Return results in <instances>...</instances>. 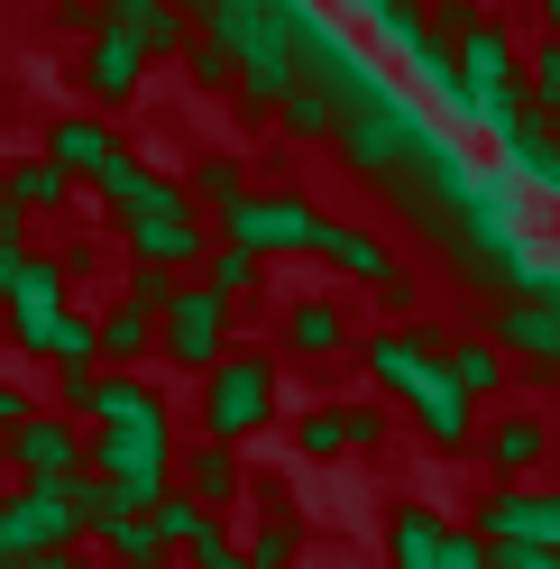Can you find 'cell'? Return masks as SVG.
Instances as JSON below:
<instances>
[{"label": "cell", "instance_id": "9", "mask_svg": "<svg viewBox=\"0 0 560 569\" xmlns=\"http://www.w3.org/2000/svg\"><path fill=\"white\" fill-rule=\"evenodd\" d=\"M432 569H487V532H441V560Z\"/></svg>", "mask_w": 560, "mask_h": 569}, {"label": "cell", "instance_id": "8", "mask_svg": "<svg viewBox=\"0 0 560 569\" xmlns=\"http://www.w3.org/2000/svg\"><path fill=\"white\" fill-rule=\"evenodd\" d=\"M294 349H340V312L331 303H303L294 312Z\"/></svg>", "mask_w": 560, "mask_h": 569}, {"label": "cell", "instance_id": "7", "mask_svg": "<svg viewBox=\"0 0 560 569\" xmlns=\"http://www.w3.org/2000/svg\"><path fill=\"white\" fill-rule=\"evenodd\" d=\"M258 284V248H221L212 258V295H249Z\"/></svg>", "mask_w": 560, "mask_h": 569}, {"label": "cell", "instance_id": "3", "mask_svg": "<svg viewBox=\"0 0 560 569\" xmlns=\"http://www.w3.org/2000/svg\"><path fill=\"white\" fill-rule=\"evenodd\" d=\"M487 450H497V469H514V478H523V469H542L551 432H542L533 413H506V422H497V441H487Z\"/></svg>", "mask_w": 560, "mask_h": 569}, {"label": "cell", "instance_id": "1", "mask_svg": "<svg viewBox=\"0 0 560 569\" xmlns=\"http://www.w3.org/2000/svg\"><path fill=\"white\" fill-rule=\"evenodd\" d=\"M487 542H523V551H560V487H506L478 506Z\"/></svg>", "mask_w": 560, "mask_h": 569}, {"label": "cell", "instance_id": "2", "mask_svg": "<svg viewBox=\"0 0 560 569\" xmlns=\"http://www.w3.org/2000/svg\"><path fill=\"white\" fill-rule=\"evenodd\" d=\"M267 405H276V377H267L258 359H230V368H221V386H212V432H221V441H239L249 422H267Z\"/></svg>", "mask_w": 560, "mask_h": 569}, {"label": "cell", "instance_id": "5", "mask_svg": "<svg viewBox=\"0 0 560 569\" xmlns=\"http://www.w3.org/2000/svg\"><path fill=\"white\" fill-rule=\"evenodd\" d=\"M441 368L460 377V396H497V377H506V349H497V340H460Z\"/></svg>", "mask_w": 560, "mask_h": 569}, {"label": "cell", "instance_id": "11", "mask_svg": "<svg viewBox=\"0 0 560 569\" xmlns=\"http://www.w3.org/2000/svg\"><path fill=\"white\" fill-rule=\"evenodd\" d=\"M542 19H551V28H560V0H542Z\"/></svg>", "mask_w": 560, "mask_h": 569}, {"label": "cell", "instance_id": "4", "mask_svg": "<svg viewBox=\"0 0 560 569\" xmlns=\"http://www.w3.org/2000/svg\"><path fill=\"white\" fill-rule=\"evenodd\" d=\"M441 532H450L441 515L404 506V515H396V569H432V560H441Z\"/></svg>", "mask_w": 560, "mask_h": 569}, {"label": "cell", "instance_id": "10", "mask_svg": "<svg viewBox=\"0 0 560 569\" xmlns=\"http://www.w3.org/2000/svg\"><path fill=\"white\" fill-rule=\"evenodd\" d=\"M487 569H560V551H523V542H487Z\"/></svg>", "mask_w": 560, "mask_h": 569}, {"label": "cell", "instance_id": "6", "mask_svg": "<svg viewBox=\"0 0 560 569\" xmlns=\"http://www.w3.org/2000/svg\"><path fill=\"white\" fill-rule=\"evenodd\" d=\"M523 83H533V92H523V101H533V111H551L560 120V38L533 56V64H523Z\"/></svg>", "mask_w": 560, "mask_h": 569}]
</instances>
